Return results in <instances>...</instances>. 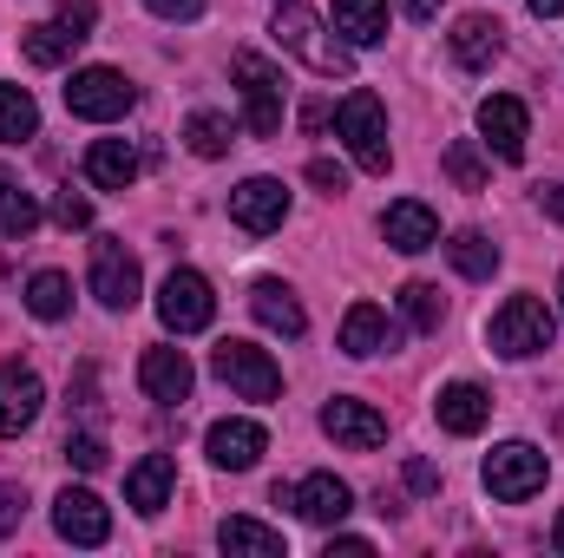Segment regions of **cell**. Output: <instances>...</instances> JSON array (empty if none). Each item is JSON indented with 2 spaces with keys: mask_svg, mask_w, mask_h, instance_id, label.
I'll return each mask as SVG.
<instances>
[{
  "mask_svg": "<svg viewBox=\"0 0 564 558\" xmlns=\"http://www.w3.org/2000/svg\"><path fill=\"white\" fill-rule=\"evenodd\" d=\"M139 382H144V395H151L158 408H184V401H191L197 368H191V355H184V348H144Z\"/></svg>",
  "mask_w": 564,
  "mask_h": 558,
  "instance_id": "cell-14",
  "label": "cell"
},
{
  "mask_svg": "<svg viewBox=\"0 0 564 558\" xmlns=\"http://www.w3.org/2000/svg\"><path fill=\"white\" fill-rule=\"evenodd\" d=\"M552 546H558V552H564V513H558V526H552Z\"/></svg>",
  "mask_w": 564,
  "mask_h": 558,
  "instance_id": "cell-46",
  "label": "cell"
},
{
  "mask_svg": "<svg viewBox=\"0 0 564 558\" xmlns=\"http://www.w3.org/2000/svg\"><path fill=\"white\" fill-rule=\"evenodd\" d=\"M328 126H335V106H328V99H308V106H302V132H308V139H322Z\"/></svg>",
  "mask_w": 564,
  "mask_h": 558,
  "instance_id": "cell-39",
  "label": "cell"
},
{
  "mask_svg": "<svg viewBox=\"0 0 564 558\" xmlns=\"http://www.w3.org/2000/svg\"><path fill=\"white\" fill-rule=\"evenodd\" d=\"M401 315L414 322V329H440V315H446V302H440V289L433 282H401Z\"/></svg>",
  "mask_w": 564,
  "mask_h": 558,
  "instance_id": "cell-33",
  "label": "cell"
},
{
  "mask_svg": "<svg viewBox=\"0 0 564 558\" xmlns=\"http://www.w3.org/2000/svg\"><path fill=\"white\" fill-rule=\"evenodd\" d=\"M446 46H453V60H459L466 73H479V66H492V60H499L506 26H499V20H486V13H466V20L453 26V40H446Z\"/></svg>",
  "mask_w": 564,
  "mask_h": 558,
  "instance_id": "cell-21",
  "label": "cell"
},
{
  "mask_svg": "<svg viewBox=\"0 0 564 558\" xmlns=\"http://www.w3.org/2000/svg\"><path fill=\"white\" fill-rule=\"evenodd\" d=\"M335 33H348V46H381L388 40V0H335Z\"/></svg>",
  "mask_w": 564,
  "mask_h": 558,
  "instance_id": "cell-25",
  "label": "cell"
},
{
  "mask_svg": "<svg viewBox=\"0 0 564 558\" xmlns=\"http://www.w3.org/2000/svg\"><path fill=\"white\" fill-rule=\"evenodd\" d=\"M26 309H33L40 322H59V315L73 309V282L59 277V270H33V282H26Z\"/></svg>",
  "mask_w": 564,
  "mask_h": 558,
  "instance_id": "cell-30",
  "label": "cell"
},
{
  "mask_svg": "<svg viewBox=\"0 0 564 558\" xmlns=\"http://www.w3.org/2000/svg\"><path fill=\"white\" fill-rule=\"evenodd\" d=\"M308 184L328 191V197H341V191H348V171H341L335 158H308Z\"/></svg>",
  "mask_w": 564,
  "mask_h": 558,
  "instance_id": "cell-37",
  "label": "cell"
},
{
  "mask_svg": "<svg viewBox=\"0 0 564 558\" xmlns=\"http://www.w3.org/2000/svg\"><path fill=\"white\" fill-rule=\"evenodd\" d=\"M204 447H210V460H217L224 473H250V466L263 460L270 433H263L257 420H217V427L204 433Z\"/></svg>",
  "mask_w": 564,
  "mask_h": 558,
  "instance_id": "cell-17",
  "label": "cell"
},
{
  "mask_svg": "<svg viewBox=\"0 0 564 558\" xmlns=\"http://www.w3.org/2000/svg\"><path fill=\"white\" fill-rule=\"evenodd\" d=\"M40 401H46L40 375H33V368H20V362H7V368H0V440L26 433V427L40 420Z\"/></svg>",
  "mask_w": 564,
  "mask_h": 558,
  "instance_id": "cell-15",
  "label": "cell"
},
{
  "mask_svg": "<svg viewBox=\"0 0 564 558\" xmlns=\"http://www.w3.org/2000/svg\"><path fill=\"white\" fill-rule=\"evenodd\" d=\"M79 46H86V33H79V26H66V20H59V13H53V20H40V26H26V33H20V53H26V60H33V66H66V60H73V53H79Z\"/></svg>",
  "mask_w": 564,
  "mask_h": 558,
  "instance_id": "cell-23",
  "label": "cell"
},
{
  "mask_svg": "<svg viewBox=\"0 0 564 558\" xmlns=\"http://www.w3.org/2000/svg\"><path fill=\"white\" fill-rule=\"evenodd\" d=\"M237 139V126L230 119H217V112H191V126H184V144L197 151V158H224Z\"/></svg>",
  "mask_w": 564,
  "mask_h": 558,
  "instance_id": "cell-32",
  "label": "cell"
},
{
  "mask_svg": "<svg viewBox=\"0 0 564 558\" xmlns=\"http://www.w3.org/2000/svg\"><path fill=\"white\" fill-rule=\"evenodd\" d=\"M86 178H93L99 191H132V184H139V151L126 139H99L86 151Z\"/></svg>",
  "mask_w": 564,
  "mask_h": 558,
  "instance_id": "cell-24",
  "label": "cell"
},
{
  "mask_svg": "<svg viewBox=\"0 0 564 558\" xmlns=\"http://www.w3.org/2000/svg\"><path fill=\"white\" fill-rule=\"evenodd\" d=\"M230 79H237V93H243V126H250V139H276L282 132V73L263 53H237V60H230Z\"/></svg>",
  "mask_w": 564,
  "mask_h": 558,
  "instance_id": "cell-3",
  "label": "cell"
},
{
  "mask_svg": "<svg viewBox=\"0 0 564 558\" xmlns=\"http://www.w3.org/2000/svg\"><path fill=\"white\" fill-rule=\"evenodd\" d=\"M446 257H453V270H459V277H473V282L499 270V244H486L479 230H459V237L446 244Z\"/></svg>",
  "mask_w": 564,
  "mask_h": 558,
  "instance_id": "cell-31",
  "label": "cell"
},
{
  "mask_svg": "<svg viewBox=\"0 0 564 558\" xmlns=\"http://www.w3.org/2000/svg\"><path fill=\"white\" fill-rule=\"evenodd\" d=\"M53 224H59V230H86V224H93V204L73 197V191H59V197H53Z\"/></svg>",
  "mask_w": 564,
  "mask_h": 558,
  "instance_id": "cell-36",
  "label": "cell"
},
{
  "mask_svg": "<svg viewBox=\"0 0 564 558\" xmlns=\"http://www.w3.org/2000/svg\"><path fill=\"white\" fill-rule=\"evenodd\" d=\"M144 7H151L158 20H197V13H204V0H144Z\"/></svg>",
  "mask_w": 564,
  "mask_h": 558,
  "instance_id": "cell-40",
  "label": "cell"
},
{
  "mask_svg": "<svg viewBox=\"0 0 564 558\" xmlns=\"http://www.w3.org/2000/svg\"><path fill=\"white\" fill-rule=\"evenodd\" d=\"M282 217H289V184L282 178H243L230 191V224L237 230L270 237V230H282Z\"/></svg>",
  "mask_w": 564,
  "mask_h": 558,
  "instance_id": "cell-10",
  "label": "cell"
},
{
  "mask_svg": "<svg viewBox=\"0 0 564 558\" xmlns=\"http://www.w3.org/2000/svg\"><path fill=\"white\" fill-rule=\"evenodd\" d=\"M20 513H26V486H13V480H0V539H13V526H20Z\"/></svg>",
  "mask_w": 564,
  "mask_h": 558,
  "instance_id": "cell-38",
  "label": "cell"
},
{
  "mask_svg": "<svg viewBox=\"0 0 564 558\" xmlns=\"http://www.w3.org/2000/svg\"><path fill=\"white\" fill-rule=\"evenodd\" d=\"M335 126H341V139H348V151H355V164H361V171L388 178V164H394V151H388V106H381L368 86H355V93L341 99Z\"/></svg>",
  "mask_w": 564,
  "mask_h": 558,
  "instance_id": "cell-2",
  "label": "cell"
},
{
  "mask_svg": "<svg viewBox=\"0 0 564 558\" xmlns=\"http://www.w3.org/2000/svg\"><path fill=\"white\" fill-rule=\"evenodd\" d=\"M335 552H348V558H368L375 546H368V539H355V533H341V539H328V558H335Z\"/></svg>",
  "mask_w": 564,
  "mask_h": 558,
  "instance_id": "cell-42",
  "label": "cell"
},
{
  "mask_svg": "<svg viewBox=\"0 0 564 558\" xmlns=\"http://www.w3.org/2000/svg\"><path fill=\"white\" fill-rule=\"evenodd\" d=\"M408 486H414V493H433V486H440V473H433L426 460H408Z\"/></svg>",
  "mask_w": 564,
  "mask_h": 558,
  "instance_id": "cell-41",
  "label": "cell"
},
{
  "mask_svg": "<svg viewBox=\"0 0 564 558\" xmlns=\"http://www.w3.org/2000/svg\"><path fill=\"white\" fill-rule=\"evenodd\" d=\"M322 433H335L341 447H355V453H375L381 440H388V420L375 415L368 401H348V395H335L328 408H322Z\"/></svg>",
  "mask_w": 564,
  "mask_h": 558,
  "instance_id": "cell-16",
  "label": "cell"
},
{
  "mask_svg": "<svg viewBox=\"0 0 564 558\" xmlns=\"http://www.w3.org/2000/svg\"><path fill=\"white\" fill-rule=\"evenodd\" d=\"M401 7H408V20H433L440 13V0H401Z\"/></svg>",
  "mask_w": 564,
  "mask_h": 558,
  "instance_id": "cell-44",
  "label": "cell"
},
{
  "mask_svg": "<svg viewBox=\"0 0 564 558\" xmlns=\"http://www.w3.org/2000/svg\"><path fill=\"white\" fill-rule=\"evenodd\" d=\"M33 224H40L33 191H20V184L0 171V237H7V244H20V237H33Z\"/></svg>",
  "mask_w": 564,
  "mask_h": 558,
  "instance_id": "cell-29",
  "label": "cell"
},
{
  "mask_svg": "<svg viewBox=\"0 0 564 558\" xmlns=\"http://www.w3.org/2000/svg\"><path fill=\"white\" fill-rule=\"evenodd\" d=\"M558 289H564V282H558Z\"/></svg>",
  "mask_w": 564,
  "mask_h": 558,
  "instance_id": "cell-47",
  "label": "cell"
},
{
  "mask_svg": "<svg viewBox=\"0 0 564 558\" xmlns=\"http://www.w3.org/2000/svg\"><path fill=\"white\" fill-rule=\"evenodd\" d=\"M132 79L119 73V66H86V73H73V86H66V112L73 119H93V126H106V119H126L132 112Z\"/></svg>",
  "mask_w": 564,
  "mask_h": 558,
  "instance_id": "cell-7",
  "label": "cell"
},
{
  "mask_svg": "<svg viewBox=\"0 0 564 558\" xmlns=\"http://www.w3.org/2000/svg\"><path fill=\"white\" fill-rule=\"evenodd\" d=\"M381 348H394V329H388V309H375V302H355V309L341 315V355H355V362H368V355H381Z\"/></svg>",
  "mask_w": 564,
  "mask_h": 558,
  "instance_id": "cell-22",
  "label": "cell"
},
{
  "mask_svg": "<svg viewBox=\"0 0 564 558\" xmlns=\"http://www.w3.org/2000/svg\"><path fill=\"white\" fill-rule=\"evenodd\" d=\"M486 493L492 500H506V506H519V500H532L539 486H545V473H552V460L532 447V440H506V447H492L486 453Z\"/></svg>",
  "mask_w": 564,
  "mask_h": 558,
  "instance_id": "cell-6",
  "label": "cell"
},
{
  "mask_svg": "<svg viewBox=\"0 0 564 558\" xmlns=\"http://www.w3.org/2000/svg\"><path fill=\"white\" fill-rule=\"evenodd\" d=\"M433 415H440L446 433H479V427L492 420V395H486L479 382H446L440 401H433Z\"/></svg>",
  "mask_w": 564,
  "mask_h": 558,
  "instance_id": "cell-19",
  "label": "cell"
},
{
  "mask_svg": "<svg viewBox=\"0 0 564 558\" xmlns=\"http://www.w3.org/2000/svg\"><path fill=\"white\" fill-rule=\"evenodd\" d=\"M479 132H486V144H492L506 164H519V158H525V139H532V112H525V99H512V93L479 99Z\"/></svg>",
  "mask_w": 564,
  "mask_h": 558,
  "instance_id": "cell-13",
  "label": "cell"
},
{
  "mask_svg": "<svg viewBox=\"0 0 564 558\" xmlns=\"http://www.w3.org/2000/svg\"><path fill=\"white\" fill-rule=\"evenodd\" d=\"M532 13H539V20H558V13H564V0H532Z\"/></svg>",
  "mask_w": 564,
  "mask_h": 558,
  "instance_id": "cell-45",
  "label": "cell"
},
{
  "mask_svg": "<svg viewBox=\"0 0 564 558\" xmlns=\"http://www.w3.org/2000/svg\"><path fill=\"white\" fill-rule=\"evenodd\" d=\"M270 33H276L282 53H295V60H302L315 79H348V73H355V53H348V46H341V40L322 26L308 7H295V0H289V7H276Z\"/></svg>",
  "mask_w": 564,
  "mask_h": 558,
  "instance_id": "cell-1",
  "label": "cell"
},
{
  "mask_svg": "<svg viewBox=\"0 0 564 558\" xmlns=\"http://www.w3.org/2000/svg\"><path fill=\"white\" fill-rule=\"evenodd\" d=\"M210 375L230 395H243V401H276L282 395V368L270 362V348H257V342H217Z\"/></svg>",
  "mask_w": 564,
  "mask_h": 558,
  "instance_id": "cell-5",
  "label": "cell"
},
{
  "mask_svg": "<svg viewBox=\"0 0 564 558\" xmlns=\"http://www.w3.org/2000/svg\"><path fill=\"white\" fill-rule=\"evenodd\" d=\"M158 322H164L171 335H197V329H210V322H217V296H210V282L197 277V270H171V277L158 282Z\"/></svg>",
  "mask_w": 564,
  "mask_h": 558,
  "instance_id": "cell-8",
  "label": "cell"
},
{
  "mask_svg": "<svg viewBox=\"0 0 564 558\" xmlns=\"http://www.w3.org/2000/svg\"><path fill=\"white\" fill-rule=\"evenodd\" d=\"M276 506H295L308 526H341V519L355 513V493H348V480H335V473H308V480H295L289 493L276 486Z\"/></svg>",
  "mask_w": 564,
  "mask_h": 558,
  "instance_id": "cell-11",
  "label": "cell"
},
{
  "mask_svg": "<svg viewBox=\"0 0 564 558\" xmlns=\"http://www.w3.org/2000/svg\"><path fill=\"white\" fill-rule=\"evenodd\" d=\"M217 546H224V552H237V558H289L282 533L257 526V519H224V526H217Z\"/></svg>",
  "mask_w": 564,
  "mask_h": 558,
  "instance_id": "cell-27",
  "label": "cell"
},
{
  "mask_svg": "<svg viewBox=\"0 0 564 558\" xmlns=\"http://www.w3.org/2000/svg\"><path fill=\"white\" fill-rule=\"evenodd\" d=\"M66 460H73L79 473H99V466H106V440H99V433H66Z\"/></svg>",
  "mask_w": 564,
  "mask_h": 558,
  "instance_id": "cell-35",
  "label": "cell"
},
{
  "mask_svg": "<svg viewBox=\"0 0 564 558\" xmlns=\"http://www.w3.org/2000/svg\"><path fill=\"white\" fill-rule=\"evenodd\" d=\"M539 204H545V217L564 224V184H539Z\"/></svg>",
  "mask_w": 564,
  "mask_h": 558,
  "instance_id": "cell-43",
  "label": "cell"
},
{
  "mask_svg": "<svg viewBox=\"0 0 564 558\" xmlns=\"http://www.w3.org/2000/svg\"><path fill=\"white\" fill-rule=\"evenodd\" d=\"M139 257L119 244V237H93V296L106 302V309H132L139 302Z\"/></svg>",
  "mask_w": 564,
  "mask_h": 558,
  "instance_id": "cell-9",
  "label": "cell"
},
{
  "mask_svg": "<svg viewBox=\"0 0 564 558\" xmlns=\"http://www.w3.org/2000/svg\"><path fill=\"white\" fill-rule=\"evenodd\" d=\"M446 178H453L459 191H486V158H479V144L473 139L446 144Z\"/></svg>",
  "mask_w": 564,
  "mask_h": 558,
  "instance_id": "cell-34",
  "label": "cell"
},
{
  "mask_svg": "<svg viewBox=\"0 0 564 558\" xmlns=\"http://www.w3.org/2000/svg\"><path fill=\"white\" fill-rule=\"evenodd\" d=\"M171 480H177V460H171V453H144L139 466L126 473V506H139L144 519H151V513H164Z\"/></svg>",
  "mask_w": 564,
  "mask_h": 558,
  "instance_id": "cell-20",
  "label": "cell"
},
{
  "mask_svg": "<svg viewBox=\"0 0 564 558\" xmlns=\"http://www.w3.org/2000/svg\"><path fill=\"white\" fill-rule=\"evenodd\" d=\"M492 348L506 355V362H525V355H545L552 348V335H558V322H552V309L539 302V296H512L499 315H492Z\"/></svg>",
  "mask_w": 564,
  "mask_h": 558,
  "instance_id": "cell-4",
  "label": "cell"
},
{
  "mask_svg": "<svg viewBox=\"0 0 564 558\" xmlns=\"http://www.w3.org/2000/svg\"><path fill=\"white\" fill-rule=\"evenodd\" d=\"M250 309H257V322H263V329H276V335H302V329H308L302 302H295L282 282H257V289H250Z\"/></svg>",
  "mask_w": 564,
  "mask_h": 558,
  "instance_id": "cell-26",
  "label": "cell"
},
{
  "mask_svg": "<svg viewBox=\"0 0 564 558\" xmlns=\"http://www.w3.org/2000/svg\"><path fill=\"white\" fill-rule=\"evenodd\" d=\"M53 526H59V539H73V546H106V539H112V513H106V500L86 493V486H66V493L53 500Z\"/></svg>",
  "mask_w": 564,
  "mask_h": 558,
  "instance_id": "cell-12",
  "label": "cell"
},
{
  "mask_svg": "<svg viewBox=\"0 0 564 558\" xmlns=\"http://www.w3.org/2000/svg\"><path fill=\"white\" fill-rule=\"evenodd\" d=\"M381 237H388L401 257H421V250L440 244V217L426 211L421 197H401V204H388V211H381Z\"/></svg>",
  "mask_w": 564,
  "mask_h": 558,
  "instance_id": "cell-18",
  "label": "cell"
},
{
  "mask_svg": "<svg viewBox=\"0 0 564 558\" xmlns=\"http://www.w3.org/2000/svg\"><path fill=\"white\" fill-rule=\"evenodd\" d=\"M40 132V106L26 86H0V144H26Z\"/></svg>",
  "mask_w": 564,
  "mask_h": 558,
  "instance_id": "cell-28",
  "label": "cell"
}]
</instances>
